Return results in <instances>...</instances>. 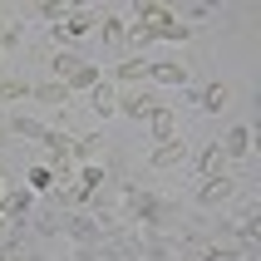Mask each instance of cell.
<instances>
[{
    "mask_svg": "<svg viewBox=\"0 0 261 261\" xmlns=\"http://www.w3.org/2000/svg\"><path fill=\"white\" fill-rule=\"evenodd\" d=\"M148 74L158 84H188V64H148Z\"/></svg>",
    "mask_w": 261,
    "mask_h": 261,
    "instance_id": "cell-7",
    "label": "cell"
},
{
    "mask_svg": "<svg viewBox=\"0 0 261 261\" xmlns=\"http://www.w3.org/2000/svg\"><path fill=\"white\" fill-rule=\"evenodd\" d=\"M148 123H153V138H158V143H168V138H173V114H168V109H153V114H148Z\"/></svg>",
    "mask_w": 261,
    "mask_h": 261,
    "instance_id": "cell-12",
    "label": "cell"
},
{
    "mask_svg": "<svg viewBox=\"0 0 261 261\" xmlns=\"http://www.w3.org/2000/svg\"><path fill=\"white\" fill-rule=\"evenodd\" d=\"M35 94H40L44 103H69V89H64V84H40Z\"/></svg>",
    "mask_w": 261,
    "mask_h": 261,
    "instance_id": "cell-18",
    "label": "cell"
},
{
    "mask_svg": "<svg viewBox=\"0 0 261 261\" xmlns=\"http://www.w3.org/2000/svg\"><path fill=\"white\" fill-rule=\"evenodd\" d=\"M217 148H222V158H247V148H251V128H232Z\"/></svg>",
    "mask_w": 261,
    "mask_h": 261,
    "instance_id": "cell-6",
    "label": "cell"
},
{
    "mask_svg": "<svg viewBox=\"0 0 261 261\" xmlns=\"http://www.w3.org/2000/svg\"><path fill=\"white\" fill-rule=\"evenodd\" d=\"M123 35H128V25H123L118 15H109V20H103V40H109V44H118Z\"/></svg>",
    "mask_w": 261,
    "mask_h": 261,
    "instance_id": "cell-19",
    "label": "cell"
},
{
    "mask_svg": "<svg viewBox=\"0 0 261 261\" xmlns=\"http://www.w3.org/2000/svg\"><path fill=\"white\" fill-rule=\"evenodd\" d=\"M0 261H5V256H0Z\"/></svg>",
    "mask_w": 261,
    "mask_h": 261,
    "instance_id": "cell-25",
    "label": "cell"
},
{
    "mask_svg": "<svg viewBox=\"0 0 261 261\" xmlns=\"http://www.w3.org/2000/svg\"><path fill=\"white\" fill-rule=\"evenodd\" d=\"M30 182H35L40 192H49V188H55V177H49V168H30Z\"/></svg>",
    "mask_w": 261,
    "mask_h": 261,
    "instance_id": "cell-20",
    "label": "cell"
},
{
    "mask_svg": "<svg viewBox=\"0 0 261 261\" xmlns=\"http://www.w3.org/2000/svg\"><path fill=\"white\" fill-rule=\"evenodd\" d=\"M222 163H227V158H222V148L212 143V148L202 153V173H207V177H222Z\"/></svg>",
    "mask_w": 261,
    "mask_h": 261,
    "instance_id": "cell-17",
    "label": "cell"
},
{
    "mask_svg": "<svg viewBox=\"0 0 261 261\" xmlns=\"http://www.w3.org/2000/svg\"><path fill=\"white\" fill-rule=\"evenodd\" d=\"M89 30H94V20H89V15H69V20L59 25V40H79V35H89Z\"/></svg>",
    "mask_w": 261,
    "mask_h": 261,
    "instance_id": "cell-11",
    "label": "cell"
},
{
    "mask_svg": "<svg viewBox=\"0 0 261 261\" xmlns=\"http://www.w3.org/2000/svg\"><path fill=\"white\" fill-rule=\"evenodd\" d=\"M94 84H99V69H94L89 59H84V64H79V69L69 74V79H64V89H94Z\"/></svg>",
    "mask_w": 261,
    "mask_h": 261,
    "instance_id": "cell-10",
    "label": "cell"
},
{
    "mask_svg": "<svg viewBox=\"0 0 261 261\" xmlns=\"http://www.w3.org/2000/svg\"><path fill=\"white\" fill-rule=\"evenodd\" d=\"M128 212H133L138 222H158V217H163V202L153 197V192H138V188H133V192H128Z\"/></svg>",
    "mask_w": 261,
    "mask_h": 261,
    "instance_id": "cell-2",
    "label": "cell"
},
{
    "mask_svg": "<svg viewBox=\"0 0 261 261\" xmlns=\"http://www.w3.org/2000/svg\"><path fill=\"white\" fill-rule=\"evenodd\" d=\"M118 109H123V114H128V118H148V114H153V109H158V103L148 99V94H133V99H118Z\"/></svg>",
    "mask_w": 261,
    "mask_h": 261,
    "instance_id": "cell-9",
    "label": "cell"
},
{
    "mask_svg": "<svg viewBox=\"0 0 261 261\" xmlns=\"http://www.w3.org/2000/svg\"><path fill=\"white\" fill-rule=\"evenodd\" d=\"M227 103H232V94H227V84H207V89H202V109H207V114H222Z\"/></svg>",
    "mask_w": 261,
    "mask_h": 261,
    "instance_id": "cell-8",
    "label": "cell"
},
{
    "mask_svg": "<svg viewBox=\"0 0 261 261\" xmlns=\"http://www.w3.org/2000/svg\"><path fill=\"white\" fill-rule=\"evenodd\" d=\"M25 212H30V192H15L10 202H5V222H20Z\"/></svg>",
    "mask_w": 261,
    "mask_h": 261,
    "instance_id": "cell-16",
    "label": "cell"
},
{
    "mask_svg": "<svg viewBox=\"0 0 261 261\" xmlns=\"http://www.w3.org/2000/svg\"><path fill=\"white\" fill-rule=\"evenodd\" d=\"M138 25H143L153 40H188V25H177L173 15L163 10V5H153V0L138 5Z\"/></svg>",
    "mask_w": 261,
    "mask_h": 261,
    "instance_id": "cell-1",
    "label": "cell"
},
{
    "mask_svg": "<svg viewBox=\"0 0 261 261\" xmlns=\"http://www.w3.org/2000/svg\"><path fill=\"white\" fill-rule=\"evenodd\" d=\"M44 20H69V5H59V0H49V5H40Z\"/></svg>",
    "mask_w": 261,
    "mask_h": 261,
    "instance_id": "cell-21",
    "label": "cell"
},
{
    "mask_svg": "<svg viewBox=\"0 0 261 261\" xmlns=\"http://www.w3.org/2000/svg\"><path fill=\"white\" fill-rule=\"evenodd\" d=\"M237 192V182L232 177H207L202 188H197V202H207V207H217V202H227V197H232Z\"/></svg>",
    "mask_w": 261,
    "mask_h": 261,
    "instance_id": "cell-3",
    "label": "cell"
},
{
    "mask_svg": "<svg viewBox=\"0 0 261 261\" xmlns=\"http://www.w3.org/2000/svg\"><path fill=\"white\" fill-rule=\"evenodd\" d=\"M0 237H5V212H0Z\"/></svg>",
    "mask_w": 261,
    "mask_h": 261,
    "instance_id": "cell-24",
    "label": "cell"
},
{
    "mask_svg": "<svg viewBox=\"0 0 261 261\" xmlns=\"http://www.w3.org/2000/svg\"><path fill=\"white\" fill-rule=\"evenodd\" d=\"M64 222V232L74 237V242H84V247H94V242H103V232L94 227V222H84V217H59Z\"/></svg>",
    "mask_w": 261,
    "mask_h": 261,
    "instance_id": "cell-4",
    "label": "cell"
},
{
    "mask_svg": "<svg viewBox=\"0 0 261 261\" xmlns=\"http://www.w3.org/2000/svg\"><path fill=\"white\" fill-rule=\"evenodd\" d=\"M99 182H103V173H99V168H84V177H79L74 197H89V192H99Z\"/></svg>",
    "mask_w": 261,
    "mask_h": 261,
    "instance_id": "cell-15",
    "label": "cell"
},
{
    "mask_svg": "<svg viewBox=\"0 0 261 261\" xmlns=\"http://www.w3.org/2000/svg\"><path fill=\"white\" fill-rule=\"evenodd\" d=\"M118 74H123V79H138V74H148V64L143 59H128V64H118Z\"/></svg>",
    "mask_w": 261,
    "mask_h": 261,
    "instance_id": "cell-22",
    "label": "cell"
},
{
    "mask_svg": "<svg viewBox=\"0 0 261 261\" xmlns=\"http://www.w3.org/2000/svg\"><path fill=\"white\" fill-rule=\"evenodd\" d=\"M10 128H15V133H20V138H40V143H44V133H49V128H44V123H35V118H25V114L15 118Z\"/></svg>",
    "mask_w": 261,
    "mask_h": 261,
    "instance_id": "cell-14",
    "label": "cell"
},
{
    "mask_svg": "<svg viewBox=\"0 0 261 261\" xmlns=\"http://www.w3.org/2000/svg\"><path fill=\"white\" fill-rule=\"evenodd\" d=\"M202 261H242V256H232V251H207Z\"/></svg>",
    "mask_w": 261,
    "mask_h": 261,
    "instance_id": "cell-23",
    "label": "cell"
},
{
    "mask_svg": "<svg viewBox=\"0 0 261 261\" xmlns=\"http://www.w3.org/2000/svg\"><path fill=\"white\" fill-rule=\"evenodd\" d=\"M182 158H188V143L168 138L163 148H153V158H148V163H153V168H173V163H182Z\"/></svg>",
    "mask_w": 261,
    "mask_h": 261,
    "instance_id": "cell-5",
    "label": "cell"
},
{
    "mask_svg": "<svg viewBox=\"0 0 261 261\" xmlns=\"http://www.w3.org/2000/svg\"><path fill=\"white\" fill-rule=\"evenodd\" d=\"M89 109H99V114H114V109H118L114 89H109V84H94V99H89Z\"/></svg>",
    "mask_w": 261,
    "mask_h": 261,
    "instance_id": "cell-13",
    "label": "cell"
}]
</instances>
